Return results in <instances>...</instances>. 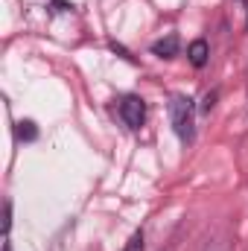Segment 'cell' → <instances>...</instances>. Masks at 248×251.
Returning a JSON list of instances; mask_svg holds the SVG:
<instances>
[{
	"instance_id": "4",
	"label": "cell",
	"mask_w": 248,
	"mask_h": 251,
	"mask_svg": "<svg viewBox=\"0 0 248 251\" xmlns=\"http://www.w3.org/2000/svg\"><path fill=\"white\" fill-rule=\"evenodd\" d=\"M152 53H155V56H161V59H173V56H178V35H173V32H170L167 38L155 41Z\"/></svg>"
},
{
	"instance_id": "8",
	"label": "cell",
	"mask_w": 248,
	"mask_h": 251,
	"mask_svg": "<svg viewBox=\"0 0 248 251\" xmlns=\"http://www.w3.org/2000/svg\"><path fill=\"white\" fill-rule=\"evenodd\" d=\"M3 251H12V243H9V237H6V243H3Z\"/></svg>"
},
{
	"instance_id": "7",
	"label": "cell",
	"mask_w": 248,
	"mask_h": 251,
	"mask_svg": "<svg viewBox=\"0 0 248 251\" xmlns=\"http://www.w3.org/2000/svg\"><path fill=\"white\" fill-rule=\"evenodd\" d=\"M207 251H225V246H222V243H210V246H207Z\"/></svg>"
},
{
	"instance_id": "6",
	"label": "cell",
	"mask_w": 248,
	"mask_h": 251,
	"mask_svg": "<svg viewBox=\"0 0 248 251\" xmlns=\"http://www.w3.org/2000/svg\"><path fill=\"white\" fill-rule=\"evenodd\" d=\"M18 126H21V128H18V134H21L24 140H32V137H35V123H29V120H26V123H18Z\"/></svg>"
},
{
	"instance_id": "3",
	"label": "cell",
	"mask_w": 248,
	"mask_h": 251,
	"mask_svg": "<svg viewBox=\"0 0 248 251\" xmlns=\"http://www.w3.org/2000/svg\"><path fill=\"white\" fill-rule=\"evenodd\" d=\"M187 56H190V64L193 67H204L207 64V56H210V47L204 38H196L190 47H187Z\"/></svg>"
},
{
	"instance_id": "5",
	"label": "cell",
	"mask_w": 248,
	"mask_h": 251,
	"mask_svg": "<svg viewBox=\"0 0 248 251\" xmlns=\"http://www.w3.org/2000/svg\"><path fill=\"white\" fill-rule=\"evenodd\" d=\"M123 251H143V234H140V231H134V234H131V240L125 243Z\"/></svg>"
},
{
	"instance_id": "2",
	"label": "cell",
	"mask_w": 248,
	"mask_h": 251,
	"mask_svg": "<svg viewBox=\"0 0 248 251\" xmlns=\"http://www.w3.org/2000/svg\"><path fill=\"white\" fill-rule=\"evenodd\" d=\"M120 117H123V123L128 128H140L146 123V102L140 97H134V94L123 97L120 100Z\"/></svg>"
},
{
	"instance_id": "1",
	"label": "cell",
	"mask_w": 248,
	"mask_h": 251,
	"mask_svg": "<svg viewBox=\"0 0 248 251\" xmlns=\"http://www.w3.org/2000/svg\"><path fill=\"white\" fill-rule=\"evenodd\" d=\"M170 120H173V128L181 140H193V134H196V105H193L190 97L175 94L170 100Z\"/></svg>"
}]
</instances>
